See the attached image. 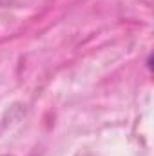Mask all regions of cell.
<instances>
[{
  "label": "cell",
  "mask_w": 154,
  "mask_h": 156,
  "mask_svg": "<svg viewBox=\"0 0 154 156\" xmlns=\"http://www.w3.org/2000/svg\"><path fill=\"white\" fill-rule=\"evenodd\" d=\"M2 156H11V154H2Z\"/></svg>",
  "instance_id": "obj_1"
}]
</instances>
